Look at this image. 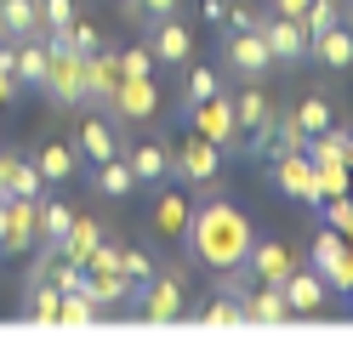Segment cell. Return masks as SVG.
Instances as JSON below:
<instances>
[{"instance_id":"cell-1","label":"cell","mask_w":353,"mask_h":341,"mask_svg":"<svg viewBox=\"0 0 353 341\" xmlns=\"http://www.w3.org/2000/svg\"><path fill=\"white\" fill-rule=\"evenodd\" d=\"M188 250H194V262L211 267V273H228V267H245V250H251V222L239 205L228 199H205V205H194V216H188Z\"/></svg>"},{"instance_id":"cell-2","label":"cell","mask_w":353,"mask_h":341,"mask_svg":"<svg viewBox=\"0 0 353 341\" xmlns=\"http://www.w3.org/2000/svg\"><path fill=\"white\" fill-rule=\"evenodd\" d=\"M234 120H239V136H245V154H274V120H279V103L262 91V80H245V91L234 97Z\"/></svg>"},{"instance_id":"cell-3","label":"cell","mask_w":353,"mask_h":341,"mask_svg":"<svg viewBox=\"0 0 353 341\" xmlns=\"http://www.w3.org/2000/svg\"><path fill=\"white\" fill-rule=\"evenodd\" d=\"M137 307L148 324H176V318H188V273L171 267V273H154L148 285H137Z\"/></svg>"},{"instance_id":"cell-4","label":"cell","mask_w":353,"mask_h":341,"mask_svg":"<svg viewBox=\"0 0 353 341\" xmlns=\"http://www.w3.org/2000/svg\"><path fill=\"white\" fill-rule=\"evenodd\" d=\"M40 91L57 108H85V57H74L69 45H52V63L40 74Z\"/></svg>"},{"instance_id":"cell-5","label":"cell","mask_w":353,"mask_h":341,"mask_svg":"<svg viewBox=\"0 0 353 341\" xmlns=\"http://www.w3.org/2000/svg\"><path fill=\"white\" fill-rule=\"evenodd\" d=\"M154 108H160V85H154V74H120L114 103H108V120H114V125H143V120H154Z\"/></svg>"},{"instance_id":"cell-6","label":"cell","mask_w":353,"mask_h":341,"mask_svg":"<svg viewBox=\"0 0 353 341\" xmlns=\"http://www.w3.org/2000/svg\"><path fill=\"white\" fill-rule=\"evenodd\" d=\"M188 120H194V131H200V136H211L223 154H239V143H245V136H239V120H234V97H223V91L205 97V103H194Z\"/></svg>"},{"instance_id":"cell-7","label":"cell","mask_w":353,"mask_h":341,"mask_svg":"<svg viewBox=\"0 0 353 341\" xmlns=\"http://www.w3.org/2000/svg\"><path fill=\"white\" fill-rule=\"evenodd\" d=\"M223 63L234 68L239 80H262L274 68V57H268V40H262V29H228L223 34Z\"/></svg>"},{"instance_id":"cell-8","label":"cell","mask_w":353,"mask_h":341,"mask_svg":"<svg viewBox=\"0 0 353 341\" xmlns=\"http://www.w3.org/2000/svg\"><path fill=\"white\" fill-rule=\"evenodd\" d=\"M216 159H223V148H216L211 136L188 131V136H183V148L171 154V171L183 176V182H194V188H211V182H216Z\"/></svg>"},{"instance_id":"cell-9","label":"cell","mask_w":353,"mask_h":341,"mask_svg":"<svg viewBox=\"0 0 353 341\" xmlns=\"http://www.w3.org/2000/svg\"><path fill=\"white\" fill-rule=\"evenodd\" d=\"M314 273L330 285V290H347L353 285V250L336 227H319L314 234Z\"/></svg>"},{"instance_id":"cell-10","label":"cell","mask_w":353,"mask_h":341,"mask_svg":"<svg viewBox=\"0 0 353 341\" xmlns=\"http://www.w3.org/2000/svg\"><path fill=\"white\" fill-rule=\"evenodd\" d=\"M262 40H268V57L279 68H296L307 57V34L296 17H279V12H262Z\"/></svg>"},{"instance_id":"cell-11","label":"cell","mask_w":353,"mask_h":341,"mask_svg":"<svg viewBox=\"0 0 353 341\" xmlns=\"http://www.w3.org/2000/svg\"><path fill=\"white\" fill-rule=\"evenodd\" d=\"M279 290H285V307H291V318H314V313H325V302H330V285L319 279L314 267H291Z\"/></svg>"},{"instance_id":"cell-12","label":"cell","mask_w":353,"mask_h":341,"mask_svg":"<svg viewBox=\"0 0 353 341\" xmlns=\"http://www.w3.org/2000/svg\"><path fill=\"white\" fill-rule=\"evenodd\" d=\"M143 29H148V52H154V63H194V34L176 23V12L143 23Z\"/></svg>"},{"instance_id":"cell-13","label":"cell","mask_w":353,"mask_h":341,"mask_svg":"<svg viewBox=\"0 0 353 341\" xmlns=\"http://www.w3.org/2000/svg\"><path fill=\"white\" fill-rule=\"evenodd\" d=\"M296 267V256H291V245H279V239H251V250H245V273L256 285H285V273Z\"/></svg>"},{"instance_id":"cell-14","label":"cell","mask_w":353,"mask_h":341,"mask_svg":"<svg viewBox=\"0 0 353 341\" xmlns=\"http://www.w3.org/2000/svg\"><path fill=\"white\" fill-rule=\"evenodd\" d=\"M40 245V199H12L6 194V256H23Z\"/></svg>"},{"instance_id":"cell-15","label":"cell","mask_w":353,"mask_h":341,"mask_svg":"<svg viewBox=\"0 0 353 341\" xmlns=\"http://www.w3.org/2000/svg\"><path fill=\"white\" fill-rule=\"evenodd\" d=\"M74 154H80V159H92V165L114 159V154H120V125H114V120H103V114H85L80 131H74Z\"/></svg>"},{"instance_id":"cell-16","label":"cell","mask_w":353,"mask_h":341,"mask_svg":"<svg viewBox=\"0 0 353 341\" xmlns=\"http://www.w3.org/2000/svg\"><path fill=\"white\" fill-rule=\"evenodd\" d=\"M114 85H120V52H97L85 57V108H108L114 103Z\"/></svg>"},{"instance_id":"cell-17","label":"cell","mask_w":353,"mask_h":341,"mask_svg":"<svg viewBox=\"0 0 353 341\" xmlns=\"http://www.w3.org/2000/svg\"><path fill=\"white\" fill-rule=\"evenodd\" d=\"M188 216H194V194L165 188L160 199H154V216H148V222H154V234H160V239H171V245H176V239L188 234Z\"/></svg>"},{"instance_id":"cell-18","label":"cell","mask_w":353,"mask_h":341,"mask_svg":"<svg viewBox=\"0 0 353 341\" xmlns=\"http://www.w3.org/2000/svg\"><path fill=\"white\" fill-rule=\"evenodd\" d=\"M307 57L325 63L330 74H342V68H353V23H330L325 34L307 40Z\"/></svg>"},{"instance_id":"cell-19","label":"cell","mask_w":353,"mask_h":341,"mask_svg":"<svg viewBox=\"0 0 353 341\" xmlns=\"http://www.w3.org/2000/svg\"><path fill=\"white\" fill-rule=\"evenodd\" d=\"M46 63H52V40H46V34H23V40H12V80H17V85H40Z\"/></svg>"},{"instance_id":"cell-20","label":"cell","mask_w":353,"mask_h":341,"mask_svg":"<svg viewBox=\"0 0 353 341\" xmlns=\"http://www.w3.org/2000/svg\"><path fill=\"white\" fill-rule=\"evenodd\" d=\"M274 182L291 199H307V205H319V188H314V159L307 154H274Z\"/></svg>"},{"instance_id":"cell-21","label":"cell","mask_w":353,"mask_h":341,"mask_svg":"<svg viewBox=\"0 0 353 341\" xmlns=\"http://www.w3.org/2000/svg\"><path fill=\"white\" fill-rule=\"evenodd\" d=\"M314 165H353V131L330 120L319 136H307V148H302Z\"/></svg>"},{"instance_id":"cell-22","label":"cell","mask_w":353,"mask_h":341,"mask_svg":"<svg viewBox=\"0 0 353 341\" xmlns=\"http://www.w3.org/2000/svg\"><path fill=\"white\" fill-rule=\"evenodd\" d=\"M239 307H245V324H285V318H291L279 285H251L245 296H239Z\"/></svg>"},{"instance_id":"cell-23","label":"cell","mask_w":353,"mask_h":341,"mask_svg":"<svg viewBox=\"0 0 353 341\" xmlns=\"http://www.w3.org/2000/svg\"><path fill=\"white\" fill-rule=\"evenodd\" d=\"M23 34H46L40 0H0V40H23Z\"/></svg>"},{"instance_id":"cell-24","label":"cell","mask_w":353,"mask_h":341,"mask_svg":"<svg viewBox=\"0 0 353 341\" xmlns=\"http://www.w3.org/2000/svg\"><path fill=\"white\" fill-rule=\"evenodd\" d=\"M125 165H131V176H137V182H165V176H171V148L137 143V148H125Z\"/></svg>"},{"instance_id":"cell-25","label":"cell","mask_w":353,"mask_h":341,"mask_svg":"<svg viewBox=\"0 0 353 341\" xmlns=\"http://www.w3.org/2000/svg\"><path fill=\"white\" fill-rule=\"evenodd\" d=\"M34 171H40V182H69V176L80 171L74 143H46V148L34 154Z\"/></svg>"},{"instance_id":"cell-26","label":"cell","mask_w":353,"mask_h":341,"mask_svg":"<svg viewBox=\"0 0 353 341\" xmlns=\"http://www.w3.org/2000/svg\"><path fill=\"white\" fill-rule=\"evenodd\" d=\"M23 290H29V296H23V318H29V324H57V302H63V290L46 285V279H29Z\"/></svg>"},{"instance_id":"cell-27","label":"cell","mask_w":353,"mask_h":341,"mask_svg":"<svg viewBox=\"0 0 353 341\" xmlns=\"http://www.w3.org/2000/svg\"><path fill=\"white\" fill-rule=\"evenodd\" d=\"M291 120L302 125V136H319L330 120H336V108H330V97H325V91H307V97L291 108Z\"/></svg>"},{"instance_id":"cell-28","label":"cell","mask_w":353,"mask_h":341,"mask_svg":"<svg viewBox=\"0 0 353 341\" xmlns=\"http://www.w3.org/2000/svg\"><path fill=\"white\" fill-rule=\"evenodd\" d=\"M131 188H137V176H131L125 154H114V159H103V165H97V194L103 199H131Z\"/></svg>"},{"instance_id":"cell-29","label":"cell","mask_w":353,"mask_h":341,"mask_svg":"<svg viewBox=\"0 0 353 341\" xmlns=\"http://www.w3.org/2000/svg\"><path fill=\"white\" fill-rule=\"evenodd\" d=\"M46 40H52V45H69L74 57H92L97 45H103V34H97V29H92L85 17H74V23H63V29H52Z\"/></svg>"},{"instance_id":"cell-30","label":"cell","mask_w":353,"mask_h":341,"mask_svg":"<svg viewBox=\"0 0 353 341\" xmlns=\"http://www.w3.org/2000/svg\"><path fill=\"white\" fill-rule=\"evenodd\" d=\"M80 211L74 205H63V199H40V245H63V234H69V222Z\"/></svg>"},{"instance_id":"cell-31","label":"cell","mask_w":353,"mask_h":341,"mask_svg":"<svg viewBox=\"0 0 353 341\" xmlns=\"http://www.w3.org/2000/svg\"><path fill=\"white\" fill-rule=\"evenodd\" d=\"M6 194H12V199H40V194H46V182H40L34 159L12 154V171H6Z\"/></svg>"},{"instance_id":"cell-32","label":"cell","mask_w":353,"mask_h":341,"mask_svg":"<svg viewBox=\"0 0 353 341\" xmlns=\"http://www.w3.org/2000/svg\"><path fill=\"white\" fill-rule=\"evenodd\" d=\"M200 324H211V330H234V324H245V307H239V296L216 290L211 302H205V313H200Z\"/></svg>"},{"instance_id":"cell-33","label":"cell","mask_w":353,"mask_h":341,"mask_svg":"<svg viewBox=\"0 0 353 341\" xmlns=\"http://www.w3.org/2000/svg\"><path fill=\"white\" fill-rule=\"evenodd\" d=\"M216 91H223V74H216L211 63H194V68H188V80H183V108H194V103L216 97Z\"/></svg>"},{"instance_id":"cell-34","label":"cell","mask_w":353,"mask_h":341,"mask_svg":"<svg viewBox=\"0 0 353 341\" xmlns=\"http://www.w3.org/2000/svg\"><path fill=\"white\" fill-rule=\"evenodd\" d=\"M342 12H347V0H307V12H302L296 23H302V34L314 40V34L330 29V23H342Z\"/></svg>"},{"instance_id":"cell-35","label":"cell","mask_w":353,"mask_h":341,"mask_svg":"<svg viewBox=\"0 0 353 341\" xmlns=\"http://www.w3.org/2000/svg\"><path fill=\"white\" fill-rule=\"evenodd\" d=\"M92 318H97V307L85 302L80 290H63V302H57V324H69V330H85Z\"/></svg>"},{"instance_id":"cell-36","label":"cell","mask_w":353,"mask_h":341,"mask_svg":"<svg viewBox=\"0 0 353 341\" xmlns=\"http://www.w3.org/2000/svg\"><path fill=\"white\" fill-rule=\"evenodd\" d=\"M347 182H353V165H314V188H319V199L347 194Z\"/></svg>"},{"instance_id":"cell-37","label":"cell","mask_w":353,"mask_h":341,"mask_svg":"<svg viewBox=\"0 0 353 341\" xmlns=\"http://www.w3.org/2000/svg\"><path fill=\"white\" fill-rule=\"evenodd\" d=\"M183 0H125V17L131 23H154V17H171Z\"/></svg>"},{"instance_id":"cell-38","label":"cell","mask_w":353,"mask_h":341,"mask_svg":"<svg viewBox=\"0 0 353 341\" xmlns=\"http://www.w3.org/2000/svg\"><path fill=\"white\" fill-rule=\"evenodd\" d=\"M120 273H125L131 285H148V279H154V262L143 256V250H131V245H120Z\"/></svg>"},{"instance_id":"cell-39","label":"cell","mask_w":353,"mask_h":341,"mask_svg":"<svg viewBox=\"0 0 353 341\" xmlns=\"http://www.w3.org/2000/svg\"><path fill=\"white\" fill-rule=\"evenodd\" d=\"M319 205H325V227H336V234L353 227V199H347V194H330V199H319Z\"/></svg>"},{"instance_id":"cell-40","label":"cell","mask_w":353,"mask_h":341,"mask_svg":"<svg viewBox=\"0 0 353 341\" xmlns=\"http://www.w3.org/2000/svg\"><path fill=\"white\" fill-rule=\"evenodd\" d=\"M80 12H74V0H40V23H46V34L52 29H63V23H74Z\"/></svg>"},{"instance_id":"cell-41","label":"cell","mask_w":353,"mask_h":341,"mask_svg":"<svg viewBox=\"0 0 353 341\" xmlns=\"http://www.w3.org/2000/svg\"><path fill=\"white\" fill-rule=\"evenodd\" d=\"M223 29H262V12L251 6V0H228V17Z\"/></svg>"},{"instance_id":"cell-42","label":"cell","mask_w":353,"mask_h":341,"mask_svg":"<svg viewBox=\"0 0 353 341\" xmlns=\"http://www.w3.org/2000/svg\"><path fill=\"white\" fill-rule=\"evenodd\" d=\"M120 74H154V52H148V40H143V45H125V52H120Z\"/></svg>"},{"instance_id":"cell-43","label":"cell","mask_w":353,"mask_h":341,"mask_svg":"<svg viewBox=\"0 0 353 341\" xmlns=\"http://www.w3.org/2000/svg\"><path fill=\"white\" fill-rule=\"evenodd\" d=\"M200 17L211 23V29H223V17H228V0H200Z\"/></svg>"},{"instance_id":"cell-44","label":"cell","mask_w":353,"mask_h":341,"mask_svg":"<svg viewBox=\"0 0 353 341\" xmlns=\"http://www.w3.org/2000/svg\"><path fill=\"white\" fill-rule=\"evenodd\" d=\"M274 12H279V17H302L307 0H274Z\"/></svg>"},{"instance_id":"cell-45","label":"cell","mask_w":353,"mask_h":341,"mask_svg":"<svg viewBox=\"0 0 353 341\" xmlns=\"http://www.w3.org/2000/svg\"><path fill=\"white\" fill-rule=\"evenodd\" d=\"M12 97H17V80H12V74H6V68H0V108H6V103H12Z\"/></svg>"},{"instance_id":"cell-46","label":"cell","mask_w":353,"mask_h":341,"mask_svg":"<svg viewBox=\"0 0 353 341\" xmlns=\"http://www.w3.org/2000/svg\"><path fill=\"white\" fill-rule=\"evenodd\" d=\"M6 171H12V148H0V194H6Z\"/></svg>"},{"instance_id":"cell-47","label":"cell","mask_w":353,"mask_h":341,"mask_svg":"<svg viewBox=\"0 0 353 341\" xmlns=\"http://www.w3.org/2000/svg\"><path fill=\"white\" fill-rule=\"evenodd\" d=\"M0 256H6V194H0Z\"/></svg>"},{"instance_id":"cell-48","label":"cell","mask_w":353,"mask_h":341,"mask_svg":"<svg viewBox=\"0 0 353 341\" xmlns=\"http://www.w3.org/2000/svg\"><path fill=\"white\" fill-rule=\"evenodd\" d=\"M347 199H353V182H347Z\"/></svg>"},{"instance_id":"cell-49","label":"cell","mask_w":353,"mask_h":341,"mask_svg":"<svg viewBox=\"0 0 353 341\" xmlns=\"http://www.w3.org/2000/svg\"><path fill=\"white\" fill-rule=\"evenodd\" d=\"M347 296H353V285H347Z\"/></svg>"}]
</instances>
